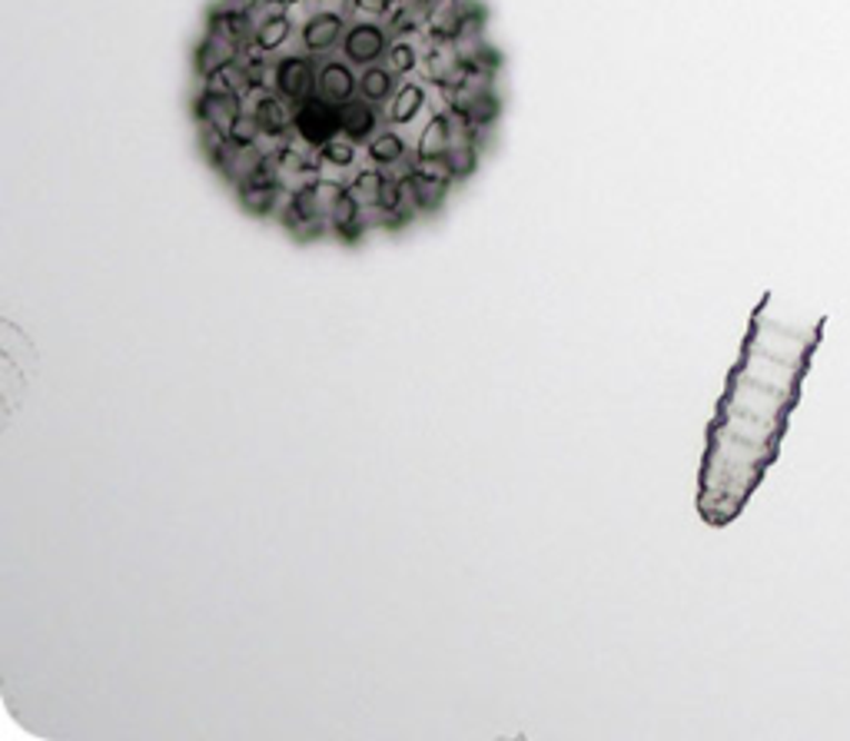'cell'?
Returning a JSON list of instances; mask_svg holds the SVG:
<instances>
[{
	"label": "cell",
	"instance_id": "9c48e42d",
	"mask_svg": "<svg viewBox=\"0 0 850 741\" xmlns=\"http://www.w3.org/2000/svg\"><path fill=\"white\" fill-rule=\"evenodd\" d=\"M316 93L339 107L349 103L353 97H359V70L346 57H323Z\"/></svg>",
	"mask_w": 850,
	"mask_h": 741
},
{
	"label": "cell",
	"instance_id": "ba28073f",
	"mask_svg": "<svg viewBox=\"0 0 850 741\" xmlns=\"http://www.w3.org/2000/svg\"><path fill=\"white\" fill-rule=\"evenodd\" d=\"M349 23H346V13L339 10H316L303 20L299 27V43L309 57H329L333 50L343 47V37H346Z\"/></svg>",
	"mask_w": 850,
	"mask_h": 741
},
{
	"label": "cell",
	"instance_id": "cb8c5ba5",
	"mask_svg": "<svg viewBox=\"0 0 850 741\" xmlns=\"http://www.w3.org/2000/svg\"><path fill=\"white\" fill-rule=\"evenodd\" d=\"M386 180H389V170H383V167L359 170V174L349 180V194H353L363 207H379V197H383Z\"/></svg>",
	"mask_w": 850,
	"mask_h": 741
},
{
	"label": "cell",
	"instance_id": "44dd1931",
	"mask_svg": "<svg viewBox=\"0 0 850 741\" xmlns=\"http://www.w3.org/2000/svg\"><path fill=\"white\" fill-rule=\"evenodd\" d=\"M425 87L419 83H399V90L393 93V100L386 103V124L389 127H403V124H413L419 113L425 110Z\"/></svg>",
	"mask_w": 850,
	"mask_h": 741
},
{
	"label": "cell",
	"instance_id": "f546056e",
	"mask_svg": "<svg viewBox=\"0 0 850 741\" xmlns=\"http://www.w3.org/2000/svg\"><path fill=\"white\" fill-rule=\"evenodd\" d=\"M223 3H233V7H243V10H259V0H223Z\"/></svg>",
	"mask_w": 850,
	"mask_h": 741
},
{
	"label": "cell",
	"instance_id": "2e32d148",
	"mask_svg": "<svg viewBox=\"0 0 850 741\" xmlns=\"http://www.w3.org/2000/svg\"><path fill=\"white\" fill-rule=\"evenodd\" d=\"M455 137V117L448 110H438L432 113V120L425 124V130L419 134V144H416V164H438L448 150Z\"/></svg>",
	"mask_w": 850,
	"mask_h": 741
},
{
	"label": "cell",
	"instance_id": "4316f807",
	"mask_svg": "<svg viewBox=\"0 0 850 741\" xmlns=\"http://www.w3.org/2000/svg\"><path fill=\"white\" fill-rule=\"evenodd\" d=\"M386 63L399 73V77H406V73H413L416 67H423V53L409 43V40H403V37H396L393 43H389V53H386Z\"/></svg>",
	"mask_w": 850,
	"mask_h": 741
},
{
	"label": "cell",
	"instance_id": "e0dca14e",
	"mask_svg": "<svg viewBox=\"0 0 850 741\" xmlns=\"http://www.w3.org/2000/svg\"><path fill=\"white\" fill-rule=\"evenodd\" d=\"M236 57H239V50L233 43H226L212 33H204L200 43L194 47V70H197L200 80H210L219 70H226Z\"/></svg>",
	"mask_w": 850,
	"mask_h": 741
},
{
	"label": "cell",
	"instance_id": "1f68e13d",
	"mask_svg": "<svg viewBox=\"0 0 850 741\" xmlns=\"http://www.w3.org/2000/svg\"><path fill=\"white\" fill-rule=\"evenodd\" d=\"M393 3H396V0H393Z\"/></svg>",
	"mask_w": 850,
	"mask_h": 741
},
{
	"label": "cell",
	"instance_id": "4dcf8cb0",
	"mask_svg": "<svg viewBox=\"0 0 850 741\" xmlns=\"http://www.w3.org/2000/svg\"><path fill=\"white\" fill-rule=\"evenodd\" d=\"M416 3H423V7H425V3H428V0H416Z\"/></svg>",
	"mask_w": 850,
	"mask_h": 741
},
{
	"label": "cell",
	"instance_id": "f1b7e54d",
	"mask_svg": "<svg viewBox=\"0 0 850 741\" xmlns=\"http://www.w3.org/2000/svg\"><path fill=\"white\" fill-rule=\"evenodd\" d=\"M393 10V0H346V13H366V20H379Z\"/></svg>",
	"mask_w": 850,
	"mask_h": 741
},
{
	"label": "cell",
	"instance_id": "3957f363",
	"mask_svg": "<svg viewBox=\"0 0 850 741\" xmlns=\"http://www.w3.org/2000/svg\"><path fill=\"white\" fill-rule=\"evenodd\" d=\"M293 134H296V140H303L313 150L326 147L329 140H336L343 134V110H339V103H329L319 93L303 100L296 107V117H293Z\"/></svg>",
	"mask_w": 850,
	"mask_h": 741
},
{
	"label": "cell",
	"instance_id": "83f0119b",
	"mask_svg": "<svg viewBox=\"0 0 850 741\" xmlns=\"http://www.w3.org/2000/svg\"><path fill=\"white\" fill-rule=\"evenodd\" d=\"M226 134H229V140H233L236 147H249V144H259V140H263V130H259V124H256V117H253L249 107H243V113L233 120V127H229Z\"/></svg>",
	"mask_w": 850,
	"mask_h": 741
},
{
	"label": "cell",
	"instance_id": "8fae6325",
	"mask_svg": "<svg viewBox=\"0 0 850 741\" xmlns=\"http://www.w3.org/2000/svg\"><path fill=\"white\" fill-rule=\"evenodd\" d=\"M478 160H482V137L472 134V130H465V127L455 120V137H452V144H448V150H445V157H442L448 177H452L455 184L468 180V177L478 170Z\"/></svg>",
	"mask_w": 850,
	"mask_h": 741
},
{
	"label": "cell",
	"instance_id": "30bf717a",
	"mask_svg": "<svg viewBox=\"0 0 850 741\" xmlns=\"http://www.w3.org/2000/svg\"><path fill=\"white\" fill-rule=\"evenodd\" d=\"M243 97L236 93H226V90H216L210 83H204L194 97V117L200 127H219V130H229L233 120L243 113Z\"/></svg>",
	"mask_w": 850,
	"mask_h": 741
},
{
	"label": "cell",
	"instance_id": "6da1fadb",
	"mask_svg": "<svg viewBox=\"0 0 850 741\" xmlns=\"http://www.w3.org/2000/svg\"><path fill=\"white\" fill-rule=\"evenodd\" d=\"M768 309L771 296H764L751 319L741 363L711 433L701 512L714 525L731 522L774 466L828 329V316L794 323Z\"/></svg>",
	"mask_w": 850,
	"mask_h": 741
},
{
	"label": "cell",
	"instance_id": "7a4b0ae2",
	"mask_svg": "<svg viewBox=\"0 0 850 741\" xmlns=\"http://www.w3.org/2000/svg\"><path fill=\"white\" fill-rule=\"evenodd\" d=\"M276 220H279L283 230H286L293 240H299V244H309V240H319V237L329 234V217L319 210V204L313 200V194H309L306 184L286 190V200H283V207H279V217H276Z\"/></svg>",
	"mask_w": 850,
	"mask_h": 741
},
{
	"label": "cell",
	"instance_id": "d6986e66",
	"mask_svg": "<svg viewBox=\"0 0 850 741\" xmlns=\"http://www.w3.org/2000/svg\"><path fill=\"white\" fill-rule=\"evenodd\" d=\"M366 154L373 160V167H383V170H399L409 164V147L403 140V134H396L393 127H383L369 144H366Z\"/></svg>",
	"mask_w": 850,
	"mask_h": 741
},
{
	"label": "cell",
	"instance_id": "ac0fdd59",
	"mask_svg": "<svg viewBox=\"0 0 850 741\" xmlns=\"http://www.w3.org/2000/svg\"><path fill=\"white\" fill-rule=\"evenodd\" d=\"M399 90V73L383 60V63H373V67H363L359 70V97L376 103V107H386L393 100V93Z\"/></svg>",
	"mask_w": 850,
	"mask_h": 741
},
{
	"label": "cell",
	"instance_id": "7402d4cb",
	"mask_svg": "<svg viewBox=\"0 0 850 741\" xmlns=\"http://www.w3.org/2000/svg\"><path fill=\"white\" fill-rule=\"evenodd\" d=\"M289 37H293V20H289V13H286V10H266V13H259V27H256L253 50H259V53H276Z\"/></svg>",
	"mask_w": 850,
	"mask_h": 741
},
{
	"label": "cell",
	"instance_id": "5bb4252c",
	"mask_svg": "<svg viewBox=\"0 0 850 741\" xmlns=\"http://www.w3.org/2000/svg\"><path fill=\"white\" fill-rule=\"evenodd\" d=\"M236 200L249 217H279V207L286 200V184L279 180H259L236 187Z\"/></svg>",
	"mask_w": 850,
	"mask_h": 741
},
{
	"label": "cell",
	"instance_id": "ffe728a7",
	"mask_svg": "<svg viewBox=\"0 0 850 741\" xmlns=\"http://www.w3.org/2000/svg\"><path fill=\"white\" fill-rule=\"evenodd\" d=\"M465 130H472V134H478V137H485L495 124H498V117H502V97L492 90V93H482L478 100H472L465 110H458V113H452Z\"/></svg>",
	"mask_w": 850,
	"mask_h": 741
},
{
	"label": "cell",
	"instance_id": "277c9868",
	"mask_svg": "<svg viewBox=\"0 0 850 741\" xmlns=\"http://www.w3.org/2000/svg\"><path fill=\"white\" fill-rule=\"evenodd\" d=\"M273 90L279 97H286L293 107H299L303 100L316 97V83H319V60L303 53H289L273 60V77H269Z\"/></svg>",
	"mask_w": 850,
	"mask_h": 741
},
{
	"label": "cell",
	"instance_id": "5b68a950",
	"mask_svg": "<svg viewBox=\"0 0 850 741\" xmlns=\"http://www.w3.org/2000/svg\"><path fill=\"white\" fill-rule=\"evenodd\" d=\"M389 43H393V37H389V27H386V23H379V20H356V23H349L339 53H343L356 70H363V67L383 63L386 53H389Z\"/></svg>",
	"mask_w": 850,
	"mask_h": 741
},
{
	"label": "cell",
	"instance_id": "4fadbf2b",
	"mask_svg": "<svg viewBox=\"0 0 850 741\" xmlns=\"http://www.w3.org/2000/svg\"><path fill=\"white\" fill-rule=\"evenodd\" d=\"M339 110H343V137H349L353 144H369L386 124V113L363 97H353Z\"/></svg>",
	"mask_w": 850,
	"mask_h": 741
},
{
	"label": "cell",
	"instance_id": "9a60e30c",
	"mask_svg": "<svg viewBox=\"0 0 850 741\" xmlns=\"http://www.w3.org/2000/svg\"><path fill=\"white\" fill-rule=\"evenodd\" d=\"M472 0H428L425 3V33L428 40H455Z\"/></svg>",
	"mask_w": 850,
	"mask_h": 741
},
{
	"label": "cell",
	"instance_id": "52a82bcc",
	"mask_svg": "<svg viewBox=\"0 0 850 741\" xmlns=\"http://www.w3.org/2000/svg\"><path fill=\"white\" fill-rule=\"evenodd\" d=\"M256 27H259L256 10H243V7H233V3H223V0L210 7V13H207V33L233 43L239 53L253 50Z\"/></svg>",
	"mask_w": 850,
	"mask_h": 741
},
{
	"label": "cell",
	"instance_id": "7c38bea8",
	"mask_svg": "<svg viewBox=\"0 0 850 741\" xmlns=\"http://www.w3.org/2000/svg\"><path fill=\"white\" fill-rule=\"evenodd\" d=\"M423 73L428 83L435 87H448L458 83L465 73V60L458 53V47L452 40H432L428 50L423 53Z\"/></svg>",
	"mask_w": 850,
	"mask_h": 741
},
{
	"label": "cell",
	"instance_id": "d4e9b609",
	"mask_svg": "<svg viewBox=\"0 0 850 741\" xmlns=\"http://www.w3.org/2000/svg\"><path fill=\"white\" fill-rule=\"evenodd\" d=\"M200 154L216 174H223V167L229 164V154H233L229 134L219 130V127H200Z\"/></svg>",
	"mask_w": 850,
	"mask_h": 741
},
{
	"label": "cell",
	"instance_id": "8992f818",
	"mask_svg": "<svg viewBox=\"0 0 850 741\" xmlns=\"http://www.w3.org/2000/svg\"><path fill=\"white\" fill-rule=\"evenodd\" d=\"M246 107L253 110L259 130H263V140H289V130H293V117H296V107L279 97L273 87H256L249 97H246Z\"/></svg>",
	"mask_w": 850,
	"mask_h": 741
},
{
	"label": "cell",
	"instance_id": "603a6c76",
	"mask_svg": "<svg viewBox=\"0 0 850 741\" xmlns=\"http://www.w3.org/2000/svg\"><path fill=\"white\" fill-rule=\"evenodd\" d=\"M386 27L393 37H406V33H425V7L416 0H396L393 10L386 13Z\"/></svg>",
	"mask_w": 850,
	"mask_h": 741
},
{
	"label": "cell",
	"instance_id": "484cf974",
	"mask_svg": "<svg viewBox=\"0 0 850 741\" xmlns=\"http://www.w3.org/2000/svg\"><path fill=\"white\" fill-rule=\"evenodd\" d=\"M356 147L359 144H353L349 137L339 134L336 140L319 147V160H323V167H333V170H353L356 167Z\"/></svg>",
	"mask_w": 850,
	"mask_h": 741
}]
</instances>
